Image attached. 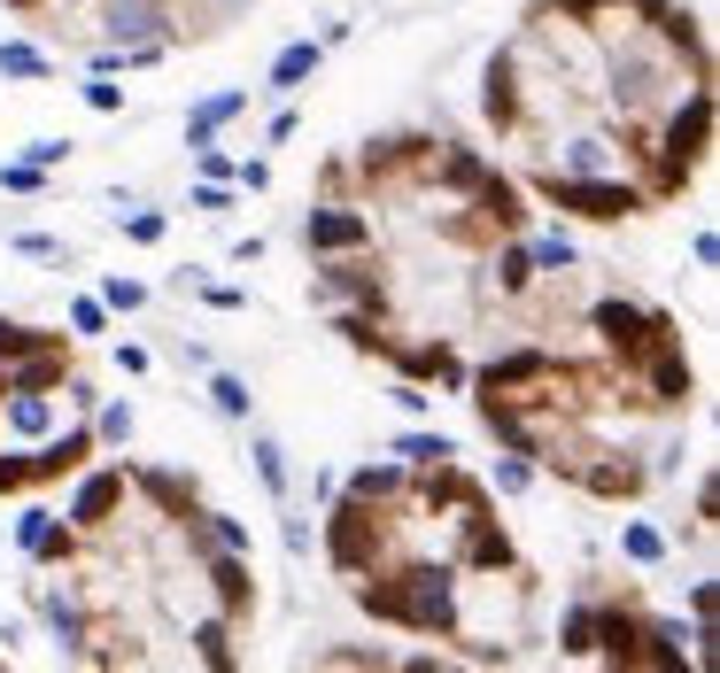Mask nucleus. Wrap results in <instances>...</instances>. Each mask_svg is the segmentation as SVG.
Returning <instances> with one entry per match:
<instances>
[{"instance_id":"1","label":"nucleus","mask_w":720,"mask_h":673,"mask_svg":"<svg viewBox=\"0 0 720 673\" xmlns=\"http://www.w3.org/2000/svg\"><path fill=\"white\" fill-rule=\"evenodd\" d=\"M481 117L558 217H651L713 156V39L674 0H527Z\"/></svg>"},{"instance_id":"2","label":"nucleus","mask_w":720,"mask_h":673,"mask_svg":"<svg viewBox=\"0 0 720 673\" xmlns=\"http://www.w3.org/2000/svg\"><path fill=\"white\" fill-rule=\"evenodd\" d=\"M573 348L520 340L465 372L473 410L496 449L558 473L596 504L651 496L698 410V372L682 356V326L635 295H589L573 318Z\"/></svg>"},{"instance_id":"3","label":"nucleus","mask_w":720,"mask_h":673,"mask_svg":"<svg viewBox=\"0 0 720 673\" xmlns=\"http://www.w3.org/2000/svg\"><path fill=\"white\" fill-rule=\"evenodd\" d=\"M326 565L379 627L450 643V666H520L542 635V573L457 457L364 465L326 511Z\"/></svg>"},{"instance_id":"4","label":"nucleus","mask_w":720,"mask_h":673,"mask_svg":"<svg viewBox=\"0 0 720 673\" xmlns=\"http://www.w3.org/2000/svg\"><path fill=\"white\" fill-rule=\"evenodd\" d=\"M558 651L581 659V666H643V673H690L698 666V659L682 651V635H674L659 612H643L635 588H612V581L581 588V596L558 612Z\"/></svg>"},{"instance_id":"5","label":"nucleus","mask_w":720,"mask_h":673,"mask_svg":"<svg viewBox=\"0 0 720 673\" xmlns=\"http://www.w3.org/2000/svg\"><path fill=\"white\" fill-rule=\"evenodd\" d=\"M0 372H8V387H62V379L78 372L70 334H55V326H23V318H0Z\"/></svg>"},{"instance_id":"6","label":"nucleus","mask_w":720,"mask_h":673,"mask_svg":"<svg viewBox=\"0 0 720 673\" xmlns=\"http://www.w3.org/2000/svg\"><path fill=\"white\" fill-rule=\"evenodd\" d=\"M318 62H326V47H318V39L279 47V62H272V93H303V86L318 78Z\"/></svg>"},{"instance_id":"7","label":"nucleus","mask_w":720,"mask_h":673,"mask_svg":"<svg viewBox=\"0 0 720 673\" xmlns=\"http://www.w3.org/2000/svg\"><path fill=\"white\" fill-rule=\"evenodd\" d=\"M240 109H248V93H217V101H201V109L186 117V148H209V140L240 117Z\"/></svg>"},{"instance_id":"8","label":"nucleus","mask_w":720,"mask_h":673,"mask_svg":"<svg viewBox=\"0 0 720 673\" xmlns=\"http://www.w3.org/2000/svg\"><path fill=\"white\" fill-rule=\"evenodd\" d=\"M620 550H628V565H667V534H659V526H643V518H635V526H620Z\"/></svg>"},{"instance_id":"9","label":"nucleus","mask_w":720,"mask_h":673,"mask_svg":"<svg viewBox=\"0 0 720 673\" xmlns=\"http://www.w3.org/2000/svg\"><path fill=\"white\" fill-rule=\"evenodd\" d=\"M387 457H403V465H434V457H457V442H442V434H395Z\"/></svg>"},{"instance_id":"10","label":"nucleus","mask_w":720,"mask_h":673,"mask_svg":"<svg viewBox=\"0 0 720 673\" xmlns=\"http://www.w3.org/2000/svg\"><path fill=\"white\" fill-rule=\"evenodd\" d=\"M256 473H264V488H272V504H287V449H279L272 434H256Z\"/></svg>"},{"instance_id":"11","label":"nucleus","mask_w":720,"mask_h":673,"mask_svg":"<svg viewBox=\"0 0 720 673\" xmlns=\"http://www.w3.org/2000/svg\"><path fill=\"white\" fill-rule=\"evenodd\" d=\"M117 225H125V240H140V248H164V209H117Z\"/></svg>"},{"instance_id":"12","label":"nucleus","mask_w":720,"mask_h":673,"mask_svg":"<svg viewBox=\"0 0 720 673\" xmlns=\"http://www.w3.org/2000/svg\"><path fill=\"white\" fill-rule=\"evenodd\" d=\"M209 403H217L225 418H248V403H256V395H248V379H233V372H217V379H209Z\"/></svg>"},{"instance_id":"13","label":"nucleus","mask_w":720,"mask_h":673,"mask_svg":"<svg viewBox=\"0 0 720 673\" xmlns=\"http://www.w3.org/2000/svg\"><path fill=\"white\" fill-rule=\"evenodd\" d=\"M0 70H8V78H47V55L23 47V39H8V47H0Z\"/></svg>"},{"instance_id":"14","label":"nucleus","mask_w":720,"mask_h":673,"mask_svg":"<svg viewBox=\"0 0 720 673\" xmlns=\"http://www.w3.org/2000/svg\"><path fill=\"white\" fill-rule=\"evenodd\" d=\"M47 526H55V511H47V504H31V511H23V518H16V550L31 557V550L47 542Z\"/></svg>"},{"instance_id":"15","label":"nucleus","mask_w":720,"mask_h":673,"mask_svg":"<svg viewBox=\"0 0 720 673\" xmlns=\"http://www.w3.org/2000/svg\"><path fill=\"white\" fill-rule=\"evenodd\" d=\"M140 303H148L140 279H109V287H101V310H140Z\"/></svg>"},{"instance_id":"16","label":"nucleus","mask_w":720,"mask_h":673,"mask_svg":"<svg viewBox=\"0 0 720 673\" xmlns=\"http://www.w3.org/2000/svg\"><path fill=\"white\" fill-rule=\"evenodd\" d=\"M101 326H109L101 295H78V303H70V334H101Z\"/></svg>"},{"instance_id":"17","label":"nucleus","mask_w":720,"mask_h":673,"mask_svg":"<svg viewBox=\"0 0 720 673\" xmlns=\"http://www.w3.org/2000/svg\"><path fill=\"white\" fill-rule=\"evenodd\" d=\"M527 481H535V465H527V457H512V449H504V457H496V488H504V496H520V488H527Z\"/></svg>"},{"instance_id":"18","label":"nucleus","mask_w":720,"mask_h":673,"mask_svg":"<svg viewBox=\"0 0 720 673\" xmlns=\"http://www.w3.org/2000/svg\"><path fill=\"white\" fill-rule=\"evenodd\" d=\"M0 186H8V194H39V186H47V170H39V164H0Z\"/></svg>"},{"instance_id":"19","label":"nucleus","mask_w":720,"mask_h":673,"mask_svg":"<svg viewBox=\"0 0 720 673\" xmlns=\"http://www.w3.org/2000/svg\"><path fill=\"white\" fill-rule=\"evenodd\" d=\"M93 434H101V442H125V434H132V403H109V410L93 418Z\"/></svg>"},{"instance_id":"20","label":"nucleus","mask_w":720,"mask_h":673,"mask_svg":"<svg viewBox=\"0 0 720 673\" xmlns=\"http://www.w3.org/2000/svg\"><path fill=\"white\" fill-rule=\"evenodd\" d=\"M86 109H101V117H117V109H125V86H109V78H93V86H86Z\"/></svg>"},{"instance_id":"21","label":"nucleus","mask_w":720,"mask_h":673,"mask_svg":"<svg viewBox=\"0 0 720 673\" xmlns=\"http://www.w3.org/2000/svg\"><path fill=\"white\" fill-rule=\"evenodd\" d=\"M194 209H209V217H225V209H233V186H225V178H209V186H194Z\"/></svg>"},{"instance_id":"22","label":"nucleus","mask_w":720,"mask_h":673,"mask_svg":"<svg viewBox=\"0 0 720 673\" xmlns=\"http://www.w3.org/2000/svg\"><path fill=\"white\" fill-rule=\"evenodd\" d=\"M23 164H39V170L70 164V140H31V148H23Z\"/></svg>"},{"instance_id":"23","label":"nucleus","mask_w":720,"mask_h":673,"mask_svg":"<svg viewBox=\"0 0 720 673\" xmlns=\"http://www.w3.org/2000/svg\"><path fill=\"white\" fill-rule=\"evenodd\" d=\"M201 303H209V310H240L248 295H240V287H201Z\"/></svg>"}]
</instances>
